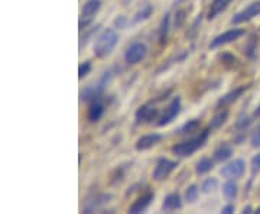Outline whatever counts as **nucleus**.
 <instances>
[{"label":"nucleus","mask_w":260,"mask_h":214,"mask_svg":"<svg viewBox=\"0 0 260 214\" xmlns=\"http://www.w3.org/2000/svg\"><path fill=\"white\" fill-rule=\"evenodd\" d=\"M250 124H252V119H250L249 116H245V114H243V116H240V117L237 119L234 127H236V130H237L239 135H243V133L250 127Z\"/></svg>","instance_id":"a878e982"},{"label":"nucleus","mask_w":260,"mask_h":214,"mask_svg":"<svg viewBox=\"0 0 260 214\" xmlns=\"http://www.w3.org/2000/svg\"><path fill=\"white\" fill-rule=\"evenodd\" d=\"M258 15H260V0L252 1V3L247 4L243 10L237 12V13L231 17V23H233V25L245 23V22L252 20V19L256 17Z\"/></svg>","instance_id":"9b49d317"},{"label":"nucleus","mask_w":260,"mask_h":214,"mask_svg":"<svg viewBox=\"0 0 260 214\" xmlns=\"http://www.w3.org/2000/svg\"><path fill=\"white\" fill-rule=\"evenodd\" d=\"M214 159H211V158H201L198 162H197V165H195V172L198 174V175H204V174H207V172H210L213 168H214Z\"/></svg>","instance_id":"5701e85b"},{"label":"nucleus","mask_w":260,"mask_h":214,"mask_svg":"<svg viewBox=\"0 0 260 214\" xmlns=\"http://www.w3.org/2000/svg\"><path fill=\"white\" fill-rule=\"evenodd\" d=\"M98 31H100V26H94V28H91L90 31L84 32V35H81V38H80V51H83V48H86L87 44L91 41V38H92Z\"/></svg>","instance_id":"c756f323"},{"label":"nucleus","mask_w":260,"mask_h":214,"mask_svg":"<svg viewBox=\"0 0 260 214\" xmlns=\"http://www.w3.org/2000/svg\"><path fill=\"white\" fill-rule=\"evenodd\" d=\"M247 89H249V86H242V87H237V89H234V90H231V92H229L227 94H224L223 97H220L218 99V102H217V107L218 108H224V107L230 106V105H233L234 102H237L246 92H247Z\"/></svg>","instance_id":"2eb2a0df"},{"label":"nucleus","mask_w":260,"mask_h":214,"mask_svg":"<svg viewBox=\"0 0 260 214\" xmlns=\"http://www.w3.org/2000/svg\"><path fill=\"white\" fill-rule=\"evenodd\" d=\"M153 200H155V194H153V193H146V194L140 196V197H139L136 201H133V204L129 207V213L139 214L146 212V210L151 207V204L153 203Z\"/></svg>","instance_id":"4468645a"},{"label":"nucleus","mask_w":260,"mask_h":214,"mask_svg":"<svg viewBox=\"0 0 260 214\" xmlns=\"http://www.w3.org/2000/svg\"><path fill=\"white\" fill-rule=\"evenodd\" d=\"M148 46L143 42H133L124 52V61L130 65L139 64L146 58Z\"/></svg>","instance_id":"0eeeda50"},{"label":"nucleus","mask_w":260,"mask_h":214,"mask_svg":"<svg viewBox=\"0 0 260 214\" xmlns=\"http://www.w3.org/2000/svg\"><path fill=\"white\" fill-rule=\"evenodd\" d=\"M111 199H113V196L107 194V193H98V194L90 196L84 201L83 213H94V212L103 209L104 206H107L111 201Z\"/></svg>","instance_id":"6e6552de"},{"label":"nucleus","mask_w":260,"mask_h":214,"mask_svg":"<svg viewBox=\"0 0 260 214\" xmlns=\"http://www.w3.org/2000/svg\"><path fill=\"white\" fill-rule=\"evenodd\" d=\"M153 4H151V3H146L142 9H139L136 13H135V16H133V23H140V22H145V20H148L152 15H153Z\"/></svg>","instance_id":"412c9836"},{"label":"nucleus","mask_w":260,"mask_h":214,"mask_svg":"<svg viewBox=\"0 0 260 214\" xmlns=\"http://www.w3.org/2000/svg\"><path fill=\"white\" fill-rule=\"evenodd\" d=\"M182 209V197L179 193H171L164 199L162 203V210L164 212H175V210H181Z\"/></svg>","instance_id":"f3484780"},{"label":"nucleus","mask_w":260,"mask_h":214,"mask_svg":"<svg viewBox=\"0 0 260 214\" xmlns=\"http://www.w3.org/2000/svg\"><path fill=\"white\" fill-rule=\"evenodd\" d=\"M110 78H111V73H104V76L98 80L97 84L88 86V87H86V89L80 93L81 100H83V102H95V100H98V99L101 97V94H103V92H104L107 83L110 81Z\"/></svg>","instance_id":"7ed1b4c3"},{"label":"nucleus","mask_w":260,"mask_h":214,"mask_svg":"<svg viewBox=\"0 0 260 214\" xmlns=\"http://www.w3.org/2000/svg\"><path fill=\"white\" fill-rule=\"evenodd\" d=\"M250 171H252V175H256L260 171V152L258 155H255L252 158V162H250Z\"/></svg>","instance_id":"72a5a7b5"},{"label":"nucleus","mask_w":260,"mask_h":214,"mask_svg":"<svg viewBox=\"0 0 260 214\" xmlns=\"http://www.w3.org/2000/svg\"><path fill=\"white\" fill-rule=\"evenodd\" d=\"M231 1H233V0H213L211 4H210V9H208L207 17H208L210 20L215 19L217 16H220V15L230 6Z\"/></svg>","instance_id":"a211bd4d"},{"label":"nucleus","mask_w":260,"mask_h":214,"mask_svg":"<svg viewBox=\"0 0 260 214\" xmlns=\"http://www.w3.org/2000/svg\"><path fill=\"white\" fill-rule=\"evenodd\" d=\"M252 212H253V210H252V207H250V206H247V207H245V209H243V213L245 214L252 213Z\"/></svg>","instance_id":"4c0bfd02"},{"label":"nucleus","mask_w":260,"mask_h":214,"mask_svg":"<svg viewBox=\"0 0 260 214\" xmlns=\"http://www.w3.org/2000/svg\"><path fill=\"white\" fill-rule=\"evenodd\" d=\"M255 116H256V117H260V103L258 105V107H256V110H255Z\"/></svg>","instance_id":"58836bf2"},{"label":"nucleus","mask_w":260,"mask_h":214,"mask_svg":"<svg viewBox=\"0 0 260 214\" xmlns=\"http://www.w3.org/2000/svg\"><path fill=\"white\" fill-rule=\"evenodd\" d=\"M127 22H129L127 17H124V16H117V17L114 19V26L119 28V29H123V28H126Z\"/></svg>","instance_id":"c9c22d12"},{"label":"nucleus","mask_w":260,"mask_h":214,"mask_svg":"<svg viewBox=\"0 0 260 214\" xmlns=\"http://www.w3.org/2000/svg\"><path fill=\"white\" fill-rule=\"evenodd\" d=\"M81 161H83V155H81V153H80V156H78V162H80V164H81Z\"/></svg>","instance_id":"ea45409f"},{"label":"nucleus","mask_w":260,"mask_h":214,"mask_svg":"<svg viewBox=\"0 0 260 214\" xmlns=\"http://www.w3.org/2000/svg\"><path fill=\"white\" fill-rule=\"evenodd\" d=\"M186 20V10L185 9H178L175 12V16H173V28L175 29H179Z\"/></svg>","instance_id":"7c9ffc66"},{"label":"nucleus","mask_w":260,"mask_h":214,"mask_svg":"<svg viewBox=\"0 0 260 214\" xmlns=\"http://www.w3.org/2000/svg\"><path fill=\"white\" fill-rule=\"evenodd\" d=\"M104 114V105L98 99L95 102H91V106L88 108V120L90 122H98Z\"/></svg>","instance_id":"aec40b11"},{"label":"nucleus","mask_w":260,"mask_h":214,"mask_svg":"<svg viewBox=\"0 0 260 214\" xmlns=\"http://www.w3.org/2000/svg\"><path fill=\"white\" fill-rule=\"evenodd\" d=\"M199 124H201V120H199V119H191V120H188L186 123H184V124L179 127L178 133H179V135L194 133V132H197V130L199 129Z\"/></svg>","instance_id":"393cba45"},{"label":"nucleus","mask_w":260,"mask_h":214,"mask_svg":"<svg viewBox=\"0 0 260 214\" xmlns=\"http://www.w3.org/2000/svg\"><path fill=\"white\" fill-rule=\"evenodd\" d=\"M245 171H246V162L243 159H234V161L226 164L221 168L220 174L226 180H239L243 177Z\"/></svg>","instance_id":"9d476101"},{"label":"nucleus","mask_w":260,"mask_h":214,"mask_svg":"<svg viewBox=\"0 0 260 214\" xmlns=\"http://www.w3.org/2000/svg\"><path fill=\"white\" fill-rule=\"evenodd\" d=\"M210 133H211V129L208 127V129L199 132V135H197V136H194V138H191L188 140H184L181 143L173 145L172 153L176 155V156H179V158H188V156L194 155L198 149H201L207 143V140L210 138Z\"/></svg>","instance_id":"f03ea898"},{"label":"nucleus","mask_w":260,"mask_h":214,"mask_svg":"<svg viewBox=\"0 0 260 214\" xmlns=\"http://www.w3.org/2000/svg\"><path fill=\"white\" fill-rule=\"evenodd\" d=\"M162 140V135L161 133H148L140 136L136 143H135V149L138 152H143V151H149L153 146H156L158 143H161Z\"/></svg>","instance_id":"ddd939ff"},{"label":"nucleus","mask_w":260,"mask_h":214,"mask_svg":"<svg viewBox=\"0 0 260 214\" xmlns=\"http://www.w3.org/2000/svg\"><path fill=\"white\" fill-rule=\"evenodd\" d=\"M256 213H259L260 214V207H259V209H258V210H256Z\"/></svg>","instance_id":"79ce46f5"},{"label":"nucleus","mask_w":260,"mask_h":214,"mask_svg":"<svg viewBox=\"0 0 260 214\" xmlns=\"http://www.w3.org/2000/svg\"><path fill=\"white\" fill-rule=\"evenodd\" d=\"M101 0H87L81 9V16H80V22H78V29L80 32H83V29H86L87 26L94 20L95 15L100 12L101 9Z\"/></svg>","instance_id":"20e7f679"},{"label":"nucleus","mask_w":260,"mask_h":214,"mask_svg":"<svg viewBox=\"0 0 260 214\" xmlns=\"http://www.w3.org/2000/svg\"><path fill=\"white\" fill-rule=\"evenodd\" d=\"M250 143H252L253 148H260V124L255 129V132L252 133Z\"/></svg>","instance_id":"f704fd0d"},{"label":"nucleus","mask_w":260,"mask_h":214,"mask_svg":"<svg viewBox=\"0 0 260 214\" xmlns=\"http://www.w3.org/2000/svg\"><path fill=\"white\" fill-rule=\"evenodd\" d=\"M233 153H234L233 146L229 145V143H226V142H223V143H220V145L215 148V151H214V153H213V158H214L215 162L223 164V162H227V161L233 156Z\"/></svg>","instance_id":"dca6fc26"},{"label":"nucleus","mask_w":260,"mask_h":214,"mask_svg":"<svg viewBox=\"0 0 260 214\" xmlns=\"http://www.w3.org/2000/svg\"><path fill=\"white\" fill-rule=\"evenodd\" d=\"M217 187H218V180H217L215 177H211V178H207V180L202 183L201 191H202L204 194H210V193L215 191Z\"/></svg>","instance_id":"cd10ccee"},{"label":"nucleus","mask_w":260,"mask_h":214,"mask_svg":"<svg viewBox=\"0 0 260 214\" xmlns=\"http://www.w3.org/2000/svg\"><path fill=\"white\" fill-rule=\"evenodd\" d=\"M227 119H229V111L227 110H220L213 119H211V122H210V129L211 130H215V129H220L226 122H227Z\"/></svg>","instance_id":"b1692460"},{"label":"nucleus","mask_w":260,"mask_h":214,"mask_svg":"<svg viewBox=\"0 0 260 214\" xmlns=\"http://www.w3.org/2000/svg\"><path fill=\"white\" fill-rule=\"evenodd\" d=\"M258 51V38L256 36H252L247 44L245 45V54L249 57V58H255V54Z\"/></svg>","instance_id":"c85d7f7f"},{"label":"nucleus","mask_w":260,"mask_h":214,"mask_svg":"<svg viewBox=\"0 0 260 214\" xmlns=\"http://www.w3.org/2000/svg\"><path fill=\"white\" fill-rule=\"evenodd\" d=\"M181 108H182L181 97L176 96V97H173L172 100L169 102V105L165 107V110H164V113L161 114V117L158 119V123H156V124H158L159 127L168 126L169 123H172L173 120L179 116Z\"/></svg>","instance_id":"39448f33"},{"label":"nucleus","mask_w":260,"mask_h":214,"mask_svg":"<svg viewBox=\"0 0 260 214\" xmlns=\"http://www.w3.org/2000/svg\"><path fill=\"white\" fill-rule=\"evenodd\" d=\"M223 194H224V197L229 201H231V200H234L237 197V194H239V185L236 184L234 180H227L224 183V185H223Z\"/></svg>","instance_id":"4be33fe9"},{"label":"nucleus","mask_w":260,"mask_h":214,"mask_svg":"<svg viewBox=\"0 0 260 214\" xmlns=\"http://www.w3.org/2000/svg\"><path fill=\"white\" fill-rule=\"evenodd\" d=\"M119 42V33L113 28L103 29L94 41V55L100 60L107 58Z\"/></svg>","instance_id":"f257e3e1"},{"label":"nucleus","mask_w":260,"mask_h":214,"mask_svg":"<svg viewBox=\"0 0 260 214\" xmlns=\"http://www.w3.org/2000/svg\"><path fill=\"white\" fill-rule=\"evenodd\" d=\"M159 110L152 105H143L140 106L135 113V120L136 124H145V123H152L153 120H158Z\"/></svg>","instance_id":"f8f14e48"},{"label":"nucleus","mask_w":260,"mask_h":214,"mask_svg":"<svg viewBox=\"0 0 260 214\" xmlns=\"http://www.w3.org/2000/svg\"><path fill=\"white\" fill-rule=\"evenodd\" d=\"M91 71V62L90 61H84L83 64H80L78 67V78L83 80L84 77H87Z\"/></svg>","instance_id":"473e14b6"},{"label":"nucleus","mask_w":260,"mask_h":214,"mask_svg":"<svg viewBox=\"0 0 260 214\" xmlns=\"http://www.w3.org/2000/svg\"><path fill=\"white\" fill-rule=\"evenodd\" d=\"M220 58H221V61H223V64L224 65H227V67H234L239 61H237V58L233 55V54H230V52H224V54H221L220 55Z\"/></svg>","instance_id":"2f4dec72"},{"label":"nucleus","mask_w":260,"mask_h":214,"mask_svg":"<svg viewBox=\"0 0 260 214\" xmlns=\"http://www.w3.org/2000/svg\"><path fill=\"white\" fill-rule=\"evenodd\" d=\"M184 197H185V201H186V203H189V204H194V203L198 200V197H199V188H198L195 184L189 185V187L185 190V194H184Z\"/></svg>","instance_id":"bb28decb"},{"label":"nucleus","mask_w":260,"mask_h":214,"mask_svg":"<svg viewBox=\"0 0 260 214\" xmlns=\"http://www.w3.org/2000/svg\"><path fill=\"white\" fill-rule=\"evenodd\" d=\"M234 210H236V207H234L233 204H227V206H224V207L221 209V213L230 214V213H234Z\"/></svg>","instance_id":"e433bc0d"},{"label":"nucleus","mask_w":260,"mask_h":214,"mask_svg":"<svg viewBox=\"0 0 260 214\" xmlns=\"http://www.w3.org/2000/svg\"><path fill=\"white\" fill-rule=\"evenodd\" d=\"M181 1H184V0H176V1H175V4H179Z\"/></svg>","instance_id":"a19ab883"},{"label":"nucleus","mask_w":260,"mask_h":214,"mask_svg":"<svg viewBox=\"0 0 260 214\" xmlns=\"http://www.w3.org/2000/svg\"><path fill=\"white\" fill-rule=\"evenodd\" d=\"M169 29H171V15L167 13V15H164V17H162V20L159 23V28H158V39H159V42L162 45L167 42Z\"/></svg>","instance_id":"6ab92c4d"},{"label":"nucleus","mask_w":260,"mask_h":214,"mask_svg":"<svg viewBox=\"0 0 260 214\" xmlns=\"http://www.w3.org/2000/svg\"><path fill=\"white\" fill-rule=\"evenodd\" d=\"M245 33H246V32H245L243 29H239V28L229 29V31H226V32H223V33L217 35V36L211 41L210 48H211V49H215V48H220V46L229 45V44H231V42H234V41L240 39Z\"/></svg>","instance_id":"1a4fd4ad"},{"label":"nucleus","mask_w":260,"mask_h":214,"mask_svg":"<svg viewBox=\"0 0 260 214\" xmlns=\"http://www.w3.org/2000/svg\"><path fill=\"white\" fill-rule=\"evenodd\" d=\"M176 167H178L176 161L168 159V158H161V159H158V162L155 165L152 177H153L155 181H164L176 169Z\"/></svg>","instance_id":"423d86ee"}]
</instances>
